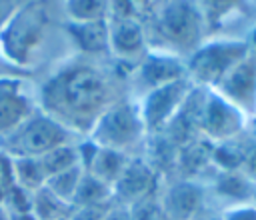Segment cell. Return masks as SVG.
Listing matches in <instances>:
<instances>
[{
    "label": "cell",
    "mask_w": 256,
    "mask_h": 220,
    "mask_svg": "<svg viewBox=\"0 0 256 220\" xmlns=\"http://www.w3.org/2000/svg\"><path fill=\"white\" fill-rule=\"evenodd\" d=\"M44 112L66 128H92L96 118L112 104V88L106 76L86 64L60 70L44 86Z\"/></svg>",
    "instance_id": "6da1fadb"
},
{
    "label": "cell",
    "mask_w": 256,
    "mask_h": 220,
    "mask_svg": "<svg viewBox=\"0 0 256 220\" xmlns=\"http://www.w3.org/2000/svg\"><path fill=\"white\" fill-rule=\"evenodd\" d=\"M66 142H72V130L48 112L36 108L16 130L0 138V150L10 158H38Z\"/></svg>",
    "instance_id": "7a4b0ae2"
},
{
    "label": "cell",
    "mask_w": 256,
    "mask_h": 220,
    "mask_svg": "<svg viewBox=\"0 0 256 220\" xmlns=\"http://www.w3.org/2000/svg\"><path fill=\"white\" fill-rule=\"evenodd\" d=\"M246 54H250L246 40H214L200 44L184 62L186 78L198 88L214 90L228 70L236 66Z\"/></svg>",
    "instance_id": "3957f363"
},
{
    "label": "cell",
    "mask_w": 256,
    "mask_h": 220,
    "mask_svg": "<svg viewBox=\"0 0 256 220\" xmlns=\"http://www.w3.org/2000/svg\"><path fill=\"white\" fill-rule=\"evenodd\" d=\"M88 132V138L94 144L130 154V150L142 142L146 128L138 106L130 102H112Z\"/></svg>",
    "instance_id": "277c9868"
},
{
    "label": "cell",
    "mask_w": 256,
    "mask_h": 220,
    "mask_svg": "<svg viewBox=\"0 0 256 220\" xmlns=\"http://www.w3.org/2000/svg\"><path fill=\"white\" fill-rule=\"evenodd\" d=\"M48 28V10L44 2H28L18 8L0 32L6 58L24 64L44 40Z\"/></svg>",
    "instance_id": "5b68a950"
},
{
    "label": "cell",
    "mask_w": 256,
    "mask_h": 220,
    "mask_svg": "<svg viewBox=\"0 0 256 220\" xmlns=\"http://www.w3.org/2000/svg\"><path fill=\"white\" fill-rule=\"evenodd\" d=\"M160 38L176 52H194L200 46L202 14L190 0H168L156 18Z\"/></svg>",
    "instance_id": "8992f818"
},
{
    "label": "cell",
    "mask_w": 256,
    "mask_h": 220,
    "mask_svg": "<svg viewBox=\"0 0 256 220\" xmlns=\"http://www.w3.org/2000/svg\"><path fill=\"white\" fill-rule=\"evenodd\" d=\"M194 84L188 78H180L170 84L148 90L144 94L142 104L138 106L146 132H164L166 126L182 108Z\"/></svg>",
    "instance_id": "52a82bcc"
},
{
    "label": "cell",
    "mask_w": 256,
    "mask_h": 220,
    "mask_svg": "<svg viewBox=\"0 0 256 220\" xmlns=\"http://www.w3.org/2000/svg\"><path fill=\"white\" fill-rule=\"evenodd\" d=\"M198 130L200 136H204L212 144L236 138L244 130V114L228 100H224L218 92L204 88L198 114Z\"/></svg>",
    "instance_id": "ba28073f"
},
{
    "label": "cell",
    "mask_w": 256,
    "mask_h": 220,
    "mask_svg": "<svg viewBox=\"0 0 256 220\" xmlns=\"http://www.w3.org/2000/svg\"><path fill=\"white\" fill-rule=\"evenodd\" d=\"M158 186L156 168L144 158H130L120 178L112 184V204L134 206L142 200L154 198Z\"/></svg>",
    "instance_id": "9c48e42d"
},
{
    "label": "cell",
    "mask_w": 256,
    "mask_h": 220,
    "mask_svg": "<svg viewBox=\"0 0 256 220\" xmlns=\"http://www.w3.org/2000/svg\"><path fill=\"white\" fill-rule=\"evenodd\" d=\"M244 116L256 114V54H246L214 88Z\"/></svg>",
    "instance_id": "30bf717a"
},
{
    "label": "cell",
    "mask_w": 256,
    "mask_h": 220,
    "mask_svg": "<svg viewBox=\"0 0 256 220\" xmlns=\"http://www.w3.org/2000/svg\"><path fill=\"white\" fill-rule=\"evenodd\" d=\"M204 186L198 180L180 178L156 198L164 220H190L204 206Z\"/></svg>",
    "instance_id": "8fae6325"
},
{
    "label": "cell",
    "mask_w": 256,
    "mask_h": 220,
    "mask_svg": "<svg viewBox=\"0 0 256 220\" xmlns=\"http://www.w3.org/2000/svg\"><path fill=\"white\" fill-rule=\"evenodd\" d=\"M78 152H80V166L84 168V172H88L90 176L102 180L110 188L120 178L122 170L126 168L128 160L132 158L130 154L98 146L90 138H88V142L78 144Z\"/></svg>",
    "instance_id": "7c38bea8"
},
{
    "label": "cell",
    "mask_w": 256,
    "mask_h": 220,
    "mask_svg": "<svg viewBox=\"0 0 256 220\" xmlns=\"http://www.w3.org/2000/svg\"><path fill=\"white\" fill-rule=\"evenodd\" d=\"M34 110L20 80L0 78V138L16 130Z\"/></svg>",
    "instance_id": "4fadbf2b"
},
{
    "label": "cell",
    "mask_w": 256,
    "mask_h": 220,
    "mask_svg": "<svg viewBox=\"0 0 256 220\" xmlns=\"http://www.w3.org/2000/svg\"><path fill=\"white\" fill-rule=\"evenodd\" d=\"M180 78H186V64L180 60L178 54L150 52L142 56L138 66V80L142 82L144 88L152 90Z\"/></svg>",
    "instance_id": "5bb4252c"
},
{
    "label": "cell",
    "mask_w": 256,
    "mask_h": 220,
    "mask_svg": "<svg viewBox=\"0 0 256 220\" xmlns=\"http://www.w3.org/2000/svg\"><path fill=\"white\" fill-rule=\"evenodd\" d=\"M108 42H110V52L122 60L142 58L146 50L144 28L136 18L124 16L114 24H108Z\"/></svg>",
    "instance_id": "9a60e30c"
},
{
    "label": "cell",
    "mask_w": 256,
    "mask_h": 220,
    "mask_svg": "<svg viewBox=\"0 0 256 220\" xmlns=\"http://www.w3.org/2000/svg\"><path fill=\"white\" fill-rule=\"evenodd\" d=\"M212 188L214 194L228 200L230 206L248 204V200L256 194V184L250 178H246L240 170H216Z\"/></svg>",
    "instance_id": "2e32d148"
},
{
    "label": "cell",
    "mask_w": 256,
    "mask_h": 220,
    "mask_svg": "<svg viewBox=\"0 0 256 220\" xmlns=\"http://www.w3.org/2000/svg\"><path fill=\"white\" fill-rule=\"evenodd\" d=\"M176 166L182 172V178L196 180V174L212 166V142L204 136H198L182 144L176 152Z\"/></svg>",
    "instance_id": "e0dca14e"
},
{
    "label": "cell",
    "mask_w": 256,
    "mask_h": 220,
    "mask_svg": "<svg viewBox=\"0 0 256 220\" xmlns=\"http://www.w3.org/2000/svg\"><path fill=\"white\" fill-rule=\"evenodd\" d=\"M68 32L76 46L86 54H104L110 52L108 42V20L98 22H70Z\"/></svg>",
    "instance_id": "ac0fdd59"
},
{
    "label": "cell",
    "mask_w": 256,
    "mask_h": 220,
    "mask_svg": "<svg viewBox=\"0 0 256 220\" xmlns=\"http://www.w3.org/2000/svg\"><path fill=\"white\" fill-rule=\"evenodd\" d=\"M72 212V204L60 200L46 186L36 190L30 198V214L36 220H66Z\"/></svg>",
    "instance_id": "d6986e66"
},
{
    "label": "cell",
    "mask_w": 256,
    "mask_h": 220,
    "mask_svg": "<svg viewBox=\"0 0 256 220\" xmlns=\"http://www.w3.org/2000/svg\"><path fill=\"white\" fill-rule=\"evenodd\" d=\"M38 162L46 174V178L58 174V172H64L68 168H74V166H80V152H78V144L74 142H66V144H60L48 152H44L42 156H38Z\"/></svg>",
    "instance_id": "ffe728a7"
},
{
    "label": "cell",
    "mask_w": 256,
    "mask_h": 220,
    "mask_svg": "<svg viewBox=\"0 0 256 220\" xmlns=\"http://www.w3.org/2000/svg\"><path fill=\"white\" fill-rule=\"evenodd\" d=\"M12 176H14V184L26 190L28 194H34L46 184V174L38 158H30V156L12 158Z\"/></svg>",
    "instance_id": "44dd1931"
},
{
    "label": "cell",
    "mask_w": 256,
    "mask_h": 220,
    "mask_svg": "<svg viewBox=\"0 0 256 220\" xmlns=\"http://www.w3.org/2000/svg\"><path fill=\"white\" fill-rule=\"evenodd\" d=\"M110 204H112V188L102 180L84 172L78 190L74 194L72 206H110Z\"/></svg>",
    "instance_id": "7402d4cb"
},
{
    "label": "cell",
    "mask_w": 256,
    "mask_h": 220,
    "mask_svg": "<svg viewBox=\"0 0 256 220\" xmlns=\"http://www.w3.org/2000/svg\"><path fill=\"white\" fill-rule=\"evenodd\" d=\"M244 156V140L240 136L212 144V166L214 170H240Z\"/></svg>",
    "instance_id": "603a6c76"
},
{
    "label": "cell",
    "mask_w": 256,
    "mask_h": 220,
    "mask_svg": "<svg viewBox=\"0 0 256 220\" xmlns=\"http://www.w3.org/2000/svg\"><path fill=\"white\" fill-rule=\"evenodd\" d=\"M82 174H84V168H82V166H74V168H68V170H64V172H58V174L46 178V184H44V186H46L52 194H56L60 200L72 204L74 194H76V190H78V184H80V180H82Z\"/></svg>",
    "instance_id": "cb8c5ba5"
},
{
    "label": "cell",
    "mask_w": 256,
    "mask_h": 220,
    "mask_svg": "<svg viewBox=\"0 0 256 220\" xmlns=\"http://www.w3.org/2000/svg\"><path fill=\"white\" fill-rule=\"evenodd\" d=\"M64 8L70 22H98L106 20L108 0H66Z\"/></svg>",
    "instance_id": "d4e9b609"
},
{
    "label": "cell",
    "mask_w": 256,
    "mask_h": 220,
    "mask_svg": "<svg viewBox=\"0 0 256 220\" xmlns=\"http://www.w3.org/2000/svg\"><path fill=\"white\" fill-rule=\"evenodd\" d=\"M238 4H240V0H200V8H202V14L208 24H218Z\"/></svg>",
    "instance_id": "484cf974"
},
{
    "label": "cell",
    "mask_w": 256,
    "mask_h": 220,
    "mask_svg": "<svg viewBox=\"0 0 256 220\" xmlns=\"http://www.w3.org/2000/svg\"><path fill=\"white\" fill-rule=\"evenodd\" d=\"M130 214H132V220H164L156 196L130 206Z\"/></svg>",
    "instance_id": "4316f807"
},
{
    "label": "cell",
    "mask_w": 256,
    "mask_h": 220,
    "mask_svg": "<svg viewBox=\"0 0 256 220\" xmlns=\"http://www.w3.org/2000/svg\"><path fill=\"white\" fill-rule=\"evenodd\" d=\"M240 172L256 184V136L244 140V156H242Z\"/></svg>",
    "instance_id": "83f0119b"
},
{
    "label": "cell",
    "mask_w": 256,
    "mask_h": 220,
    "mask_svg": "<svg viewBox=\"0 0 256 220\" xmlns=\"http://www.w3.org/2000/svg\"><path fill=\"white\" fill-rule=\"evenodd\" d=\"M14 188V176H12V158L0 150V204L4 202L6 194Z\"/></svg>",
    "instance_id": "f1b7e54d"
},
{
    "label": "cell",
    "mask_w": 256,
    "mask_h": 220,
    "mask_svg": "<svg viewBox=\"0 0 256 220\" xmlns=\"http://www.w3.org/2000/svg\"><path fill=\"white\" fill-rule=\"evenodd\" d=\"M108 206H72L66 220H104Z\"/></svg>",
    "instance_id": "f546056e"
},
{
    "label": "cell",
    "mask_w": 256,
    "mask_h": 220,
    "mask_svg": "<svg viewBox=\"0 0 256 220\" xmlns=\"http://www.w3.org/2000/svg\"><path fill=\"white\" fill-rule=\"evenodd\" d=\"M220 220H256V204H236V206H228Z\"/></svg>",
    "instance_id": "4dcf8cb0"
},
{
    "label": "cell",
    "mask_w": 256,
    "mask_h": 220,
    "mask_svg": "<svg viewBox=\"0 0 256 220\" xmlns=\"http://www.w3.org/2000/svg\"><path fill=\"white\" fill-rule=\"evenodd\" d=\"M104 220H132V214H130V208H128V206L110 204L108 210H106Z\"/></svg>",
    "instance_id": "1f68e13d"
},
{
    "label": "cell",
    "mask_w": 256,
    "mask_h": 220,
    "mask_svg": "<svg viewBox=\"0 0 256 220\" xmlns=\"http://www.w3.org/2000/svg\"><path fill=\"white\" fill-rule=\"evenodd\" d=\"M190 220H220V216H214L212 212H206V210L202 208V210H200L196 216H192Z\"/></svg>",
    "instance_id": "d6a6232c"
},
{
    "label": "cell",
    "mask_w": 256,
    "mask_h": 220,
    "mask_svg": "<svg viewBox=\"0 0 256 220\" xmlns=\"http://www.w3.org/2000/svg\"><path fill=\"white\" fill-rule=\"evenodd\" d=\"M8 216H10V220H36L30 212H16V214H10L8 212Z\"/></svg>",
    "instance_id": "836d02e7"
},
{
    "label": "cell",
    "mask_w": 256,
    "mask_h": 220,
    "mask_svg": "<svg viewBox=\"0 0 256 220\" xmlns=\"http://www.w3.org/2000/svg\"><path fill=\"white\" fill-rule=\"evenodd\" d=\"M246 42H248V48H250V52H252V54H256V28L252 30V34H250V38H248Z\"/></svg>",
    "instance_id": "e575fe53"
},
{
    "label": "cell",
    "mask_w": 256,
    "mask_h": 220,
    "mask_svg": "<svg viewBox=\"0 0 256 220\" xmlns=\"http://www.w3.org/2000/svg\"><path fill=\"white\" fill-rule=\"evenodd\" d=\"M0 220H10V216H8V212H6L4 206H0Z\"/></svg>",
    "instance_id": "d590c367"
},
{
    "label": "cell",
    "mask_w": 256,
    "mask_h": 220,
    "mask_svg": "<svg viewBox=\"0 0 256 220\" xmlns=\"http://www.w3.org/2000/svg\"><path fill=\"white\" fill-rule=\"evenodd\" d=\"M254 204H256V194H254Z\"/></svg>",
    "instance_id": "8d00e7d4"
}]
</instances>
